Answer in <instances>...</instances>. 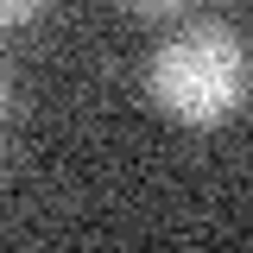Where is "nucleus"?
I'll return each instance as SVG.
<instances>
[{"instance_id":"obj_1","label":"nucleus","mask_w":253,"mask_h":253,"mask_svg":"<svg viewBox=\"0 0 253 253\" xmlns=\"http://www.w3.org/2000/svg\"><path fill=\"white\" fill-rule=\"evenodd\" d=\"M146 89L152 101L184 126H221L247 108L253 89V51L247 38L221 19H196V26H177L165 44L152 51V70H146Z\"/></svg>"},{"instance_id":"obj_2","label":"nucleus","mask_w":253,"mask_h":253,"mask_svg":"<svg viewBox=\"0 0 253 253\" xmlns=\"http://www.w3.org/2000/svg\"><path fill=\"white\" fill-rule=\"evenodd\" d=\"M38 13H44V0H0V32L26 26V19H38Z\"/></svg>"},{"instance_id":"obj_3","label":"nucleus","mask_w":253,"mask_h":253,"mask_svg":"<svg viewBox=\"0 0 253 253\" xmlns=\"http://www.w3.org/2000/svg\"><path fill=\"white\" fill-rule=\"evenodd\" d=\"M133 13H146V19H177V13H190L196 0H126Z\"/></svg>"},{"instance_id":"obj_4","label":"nucleus","mask_w":253,"mask_h":253,"mask_svg":"<svg viewBox=\"0 0 253 253\" xmlns=\"http://www.w3.org/2000/svg\"><path fill=\"white\" fill-rule=\"evenodd\" d=\"M0 101H6V95H0Z\"/></svg>"}]
</instances>
